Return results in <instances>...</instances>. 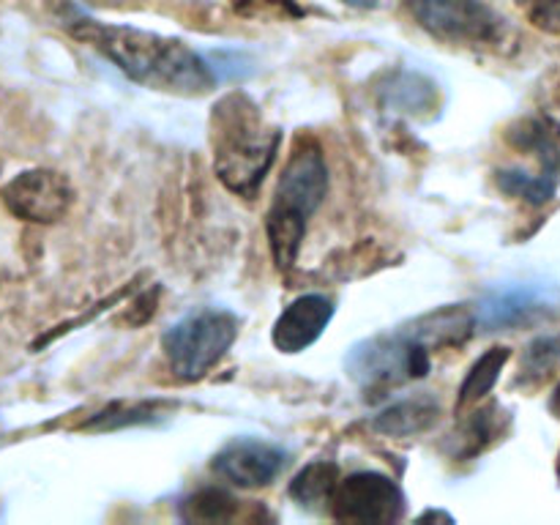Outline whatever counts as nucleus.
<instances>
[{"label":"nucleus","instance_id":"17","mask_svg":"<svg viewBox=\"0 0 560 525\" xmlns=\"http://www.w3.org/2000/svg\"><path fill=\"white\" fill-rule=\"evenodd\" d=\"M560 180L550 178L545 173H528L523 167H509L498 173V186H501L506 195L520 197L528 206H545L547 200H552L558 191Z\"/></svg>","mask_w":560,"mask_h":525},{"label":"nucleus","instance_id":"21","mask_svg":"<svg viewBox=\"0 0 560 525\" xmlns=\"http://www.w3.org/2000/svg\"><path fill=\"white\" fill-rule=\"evenodd\" d=\"M348 5H355V9H375L381 0H345Z\"/></svg>","mask_w":560,"mask_h":525},{"label":"nucleus","instance_id":"20","mask_svg":"<svg viewBox=\"0 0 560 525\" xmlns=\"http://www.w3.org/2000/svg\"><path fill=\"white\" fill-rule=\"evenodd\" d=\"M233 5L241 11V14H249V16H260V14L301 16L304 14L295 0H233Z\"/></svg>","mask_w":560,"mask_h":525},{"label":"nucleus","instance_id":"19","mask_svg":"<svg viewBox=\"0 0 560 525\" xmlns=\"http://www.w3.org/2000/svg\"><path fill=\"white\" fill-rule=\"evenodd\" d=\"M520 5L539 31L560 33V0H520Z\"/></svg>","mask_w":560,"mask_h":525},{"label":"nucleus","instance_id":"18","mask_svg":"<svg viewBox=\"0 0 560 525\" xmlns=\"http://www.w3.org/2000/svg\"><path fill=\"white\" fill-rule=\"evenodd\" d=\"M156 413V405H131L129 410H107V413H98L96 419L88 421V430H113L120 424H137V421H151Z\"/></svg>","mask_w":560,"mask_h":525},{"label":"nucleus","instance_id":"4","mask_svg":"<svg viewBox=\"0 0 560 525\" xmlns=\"http://www.w3.org/2000/svg\"><path fill=\"white\" fill-rule=\"evenodd\" d=\"M238 337V317L228 310H197L164 331L162 345L170 370L180 381L208 375Z\"/></svg>","mask_w":560,"mask_h":525},{"label":"nucleus","instance_id":"13","mask_svg":"<svg viewBox=\"0 0 560 525\" xmlns=\"http://www.w3.org/2000/svg\"><path fill=\"white\" fill-rule=\"evenodd\" d=\"M339 487V470L334 463H312L301 470L290 485V495L306 509H317L323 503L334 501V492Z\"/></svg>","mask_w":560,"mask_h":525},{"label":"nucleus","instance_id":"11","mask_svg":"<svg viewBox=\"0 0 560 525\" xmlns=\"http://www.w3.org/2000/svg\"><path fill=\"white\" fill-rule=\"evenodd\" d=\"M334 317V301L320 293L295 299L273 323V345L282 353H299L315 345Z\"/></svg>","mask_w":560,"mask_h":525},{"label":"nucleus","instance_id":"12","mask_svg":"<svg viewBox=\"0 0 560 525\" xmlns=\"http://www.w3.org/2000/svg\"><path fill=\"white\" fill-rule=\"evenodd\" d=\"M438 413H441V405L432 397H427V394H419V397L394 402L392 408L377 413L375 421H372V430L392 438L416 435V432H424L427 427L435 424Z\"/></svg>","mask_w":560,"mask_h":525},{"label":"nucleus","instance_id":"14","mask_svg":"<svg viewBox=\"0 0 560 525\" xmlns=\"http://www.w3.org/2000/svg\"><path fill=\"white\" fill-rule=\"evenodd\" d=\"M509 355H512V350L509 348H490L479 361H476L474 366H470L468 377H465L463 388H459V399H457L459 410L476 405L481 397H487V394L495 388V383H498V377H501L503 366H506Z\"/></svg>","mask_w":560,"mask_h":525},{"label":"nucleus","instance_id":"3","mask_svg":"<svg viewBox=\"0 0 560 525\" xmlns=\"http://www.w3.org/2000/svg\"><path fill=\"white\" fill-rule=\"evenodd\" d=\"M328 191V167L320 148L304 142L295 148L277 186V200L268 211V241L282 271L293 268L304 241L306 222L320 208Z\"/></svg>","mask_w":560,"mask_h":525},{"label":"nucleus","instance_id":"6","mask_svg":"<svg viewBox=\"0 0 560 525\" xmlns=\"http://www.w3.org/2000/svg\"><path fill=\"white\" fill-rule=\"evenodd\" d=\"M331 503L334 517L342 520V523H397L405 512V498L397 481L375 474V470H359V474L339 481Z\"/></svg>","mask_w":560,"mask_h":525},{"label":"nucleus","instance_id":"7","mask_svg":"<svg viewBox=\"0 0 560 525\" xmlns=\"http://www.w3.org/2000/svg\"><path fill=\"white\" fill-rule=\"evenodd\" d=\"M5 208L25 222H55L69 211L74 191L55 170H25L0 191Z\"/></svg>","mask_w":560,"mask_h":525},{"label":"nucleus","instance_id":"9","mask_svg":"<svg viewBox=\"0 0 560 525\" xmlns=\"http://www.w3.org/2000/svg\"><path fill=\"white\" fill-rule=\"evenodd\" d=\"M211 465L230 485L255 490V487H268L288 468V452L277 443L257 441V438H238V441H230L213 457Z\"/></svg>","mask_w":560,"mask_h":525},{"label":"nucleus","instance_id":"22","mask_svg":"<svg viewBox=\"0 0 560 525\" xmlns=\"http://www.w3.org/2000/svg\"><path fill=\"white\" fill-rule=\"evenodd\" d=\"M550 410H552V413H556L558 419H560V383H558V388H556V392H552V399H550Z\"/></svg>","mask_w":560,"mask_h":525},{"label":"nucleus","instance_id":"5","mask_svg":"<svg viewBox=\"0 0 560 525\" xmlns=\"http://www.w3.org/2000/svg\"><path fill=\"white\" fill-rule=\"evenodd\" d=\"M348 372L359 386L370 388V392L399 386V383L424 377L430 372V345L413 328L381 334V337L364 339L350 350Z\"/></svg>","mask_w":560,"mask_h":525},{"label":"nucleus","instance_id":"2","mask_svg":"<svg viewBox=\"0 0 560 525\" xmlns=\"http://www.w3.org/2000/svg\"><path fill=\"white\" fill-rule=\"evenodd\" d=\"M279 129L266 124L257 104L244 93H230L213 113V164L224 186L255 197L279 151Z\"/></svg>","mask_w":560,"mask_h":525},{"label":"nucleus","instance_id":"8","mask_svg":"<svg viewBox=\"0 0 560 525\" xmlns=\"http://www.w3.org/2000/svg\"><path fill=\"white\" fill-rule=\"evenodd\" d=\"M413 11L446 42H487L498 31V16L481 0H413Z\"/></svg>","mask_w":560,"mask_h":525},{"label":"nucleus","instance_id":"16","mask_svg":"<svg viewBox=\"0 0 560 525\" xmlns=\"http://www.w3.org/2000/svg\"><path fill=\"white\" fill-rule=\"evenodd\" d=\"M560 370V334H545L536 337L525 348L523 361H520V381L523 386H539L550 381Z\"/></svg>","mask_w":560,"mask_h":525},{"label":"nucleus","instance_id":"10","mask_svg":"<svg viewBox=\"0 0 560 525\" xmlns=\"http://www.w3.org/2000/svg\"><path fill=\"white\" fill-rule=\"evenodd\" d=\"M558 299L541 284H512L487 295L476 310V323L487 331L525 326L556 310Z\"/></svg>","mask_w":560,"mask_h":525},{"label":"nucleus","instance_id":"15","mask_svg":"<svg viewBox=\"0 0 560 525\" xmlns=\"http://www.w3.org/2000/svg\"><path fill=\"white\" fill-rule=\"evenodd\" d=\"M238 498H233L224 490H217V487L197 490L180 501V517L189 520V523H228V520L238 517Z\"/></svg>","mask_w":560,"mask_h":525},{"label":"nucleus","instance_id":"1","mask_svg":"<svg viewBox=\"0 0 560 525\" xmlns=\"http://www.w3.org/2000/svg\"><path fill=\"white\" fill-rule=\"evenodd\" d=\"M71 33L107 55L129 80L156 91L202 96L219 80L213 66L178 38H164L137 27L104 25L96 20H77Z\"/></svg>","mask_w":560,"mask_h":525}]
</instances>
